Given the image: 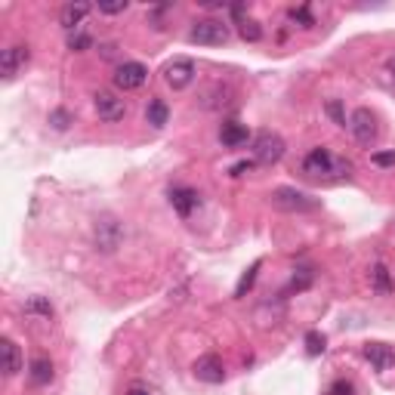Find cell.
<instances>
[{"instance_id": "1", "label": "cell", "mask_w": 395, "mask_h": 395, "mask_svg": "<svg viewBox=\"0 0 395 395\" xmlns=\"http://www.w3.org/2000/svg\"><path fill=\"white\" fill-rule=\"evenodd\" d=\"M303 170L309 176H349L352 164L343 157H334L327 148H312L303 161Z\"/></svg>"}, {"instance_id": "2", "label": "cell", "mask_w": 395, "mask_h": 395, "mask_svg": "<svg viewBox=\"0 0 395 395\" xmlns=\"http://www.w3.org/2000/svg\"><path fill=\"white\" fill-rule=\"evenodd\" d=\"M272 207H278V210H287V213H312L321 207L318 198H312L309 192H300V189H291V185H281V189H275L269 195Z\"/></svg>"}, {"instance_id": "3", "label": "cell", "mask_w": 395, "mask_h": 395, "mask_svg": "<svg viewBox=\"0 0 395 395\" xmlns=\"http://www.w3.org/2000/svg\"><path fill=\"white\" fill-rule=\"evenodd\" d=\"M189 40L204 47H222L229 40V25H222L219 19H198L189 31Z\"/></svg>"}, {"instance_id": "4", "label": "cell", "mask_w": 395, "mask_h": 395, "mask_svg": "<svg viewBox=\"0 0 395 395\" xmlns=\"http://www.w3.org/2000/svg\"><path fill=\"white\" fill-rule=\"evenodd\" d=\"M93 241H96V250L111 254V250H118L121 241H124V226L114 217H99L96 226H93Z\"/></svg>"}, {"instance_id": "5", "label": "cell", "mask_w": 395, "mask_h": 395, "mask_svg": "<svg viewBox=\"0 0 395 395\" xmlns=\"http://www.w3.org/2000/svg\"><path fill=\"white\" fill-rule=\"evenodd\" d=\"M284 139L278 133H272V130H263V133H256V139H254V161H260V164H278L284 157Z\"/></svg>"}, {"instance_id": "6", "label": "cell", "mask_w": 395, "mask_h": 395, "mask_svg": "<svg viewBox=\"0 0 395 395\" xmlns=\"http://www.w3.org/2000/svg\"><path fill=\"white\" fill-rule=\"evenodd\" d=\"M349 133L355 136V142L371 146V142L380 136L377 114H373L371 109H355V111H352V118H349Z\"/></svg>"}, {"instance_id": "7", "label": "cell", "mask_w": 395, "mask_h": 395, "mask_svg": "<svg viewBox=\"0 0 395 395\" xmlns=\"http://www.w3.org/2000/svg\"><path fill=\"white\" fill-rule=\"evenodd\" d=\"M93 109H96L99 121H105V124H118V121H124V114H127L124 99H118L109 90H99L96 96H93Z\"/></svg>"}, {"instance_id": "8", "label": "cell", "mask_w": 395, "mask_h": 395, "mask_svg": "<svg viewBox=\"0 0 395 395\" xmlns=\"http://www.w3.org/2000/svg\"><path fill=\"white\" fill-rule=\"evenodd\" d=\"M114 87L118 90H124V93H130V90H139L142 84L148 81V68L142 65V62H124V65H118L114 68Z\"/></svg>"}, {"instance_id": "9", "label": "cell", "mask_w": 395, "mask_h": 395, "mask_svg": "<svg viewBox=\"0 0 395 395\" xmlns=\"http://www.w3.org/2000/svg\"><path fill=\"white\" fill-rule=\"evenodd\" d=\"M192 373H195L201 383L217 386V383H222V380H226V364H222V358L217 355V352H207V355H201L198 362H195Z\"/></svg>"}, {"instance_id": "10", "label": "cell", "mask_w": 395, "mask_h": 395, "mask_svg": "<svg viewBox=\"0 0 395 395\" xmlns=\"http://www.w3.org/2000/svg\"><path fill=\"white\" fill-rule=\"evenodd\" d=\"M164 81H167V87L173 90H185L192 81H195V62L192 59H173L164 65Z\"/></svg>"}, {"instance_id": "11", "label": "cell", "mask_w": 395, "mask_h": 395, "mask_svg": "<svg viewBox=\"0 0 395 395\" xmlns=\"http://www.w3.org/2000/svg\"><path fill=\"white\" fill-rule=\"evenodd\" d=\"M28 59H31V49H28L25 44H16V47L3 49V56H0V75H3V81H13V77L28 65Z\"/></svg>"}, {"instance_id": "12", "label": "cell", "mask_w": 395, "mask_h": 395, "mask_svg": "<svg viewBox=\"0 0 395 395\" xmlns=\"http://www.w3.org/2000/svg\"><path fill=\"white\" fill-rule=\"evenodd\" d=\"M170 204H173V210L179 213V217H192V213H195V207L201 204V198H198L195 189L176 185V189H170Z\"/></svg>"}, {"instance_id": "13", "label": "cell", "mask_w": 395, "mask_h": 395, "mask_svg": "<svg viewBox=\"0 0 395 395\" xmlns=\"http://www.w3.org/2000/svg\"><path fill=\"white\" fill-rule=\"evenodd\" d=\"M90 10H93L90 3H65V6H62V13H59V22H62V28L75 34L77 28L84 25V19L90 16Z\"/></svg>"}, {"instance_id": "14", "label": "cell", "mask_w": 395, "mask_h": 395, "mask_svg": "<svg viewBox=\"0 0 395 395\" xmlns=\"http://www.w3.org/2000/svg\"><path fill=\"white\" fill-rule=\"evenodd\" d=\"M364 358H368L377 371H389L395 364V352H392V346H386V343H368V346H364Z\"/></svg>"}, {"instance_id": "15", "label": "cell", "mask_w": 395, "mask_h": 395, "mask_svg": "<svg viewBox=\"0 0 395 395\" xmlns=\"http://www.w3.org/2000/svg\"><path fill=\"white\" fill-rule=\"evenodd\" d=\"M247 139H250V130L244 124H238V121H226V124L219 127V142L226 148H238Z\"/></svg>"}, {"instance_id": "16", "label": "cell", "mask_w": 395, "mask_h": 395, "mask_svg": "<svg viewBox=\"0 0 395 395\" xmlns=\"http://www.w3.org/2000/svg\"><path fill=\"white\" fill-rule=\"evenodd\" d=\"M0 352H3V373L6 377H16V373L22 371V349L6 336V340L0 343Z\"/></svg>"}, {"instance_id": "17", "label": "cell", "mask_w": 395, "mask_h": 395, "mask_svg": "<svg viewBox=\"0 0 395 395\" xmlns=\"http://www.w3.org/2000/svg\"><path fill=\"white\" fill-rule=\"evenodd\" d=\"M28 377H31V383L34 386H47L49 380H53V362L49 358H34L31 362V368H28Z\"/></svg>"}, {"instance_id": "18", "label": "cell", "mask_w": 395, "mask_h": 395, "mask_svg": "<svg viewBox=\"0 0 395 395\" xmlns=\"http://www.w3.org/2000/svg\"><path fill=\"white\" fill-rule=\"evenodd\" d=\"M167 118H170V109H167V102H161V99H152L148 102V109H146V121L155 127V130H161L164 124H167Z\"/></svg>"}, {"instance_id": "19", "label": "cell", "mask_w": 395, "mask_h": 395, "mask_svg": "<svg viewBox=\"0 0 395 395\" xmlns=\"http://www.w3.org/2000/svg\"><path fill=\"white\" fill-rule=\"evenodd\" d=\"M263 269V260H256L254 265H250V269L247 272H244V275H241V281H238V287H235V297H247V291H250V287H254V281H256V272H260Z\"/></svg>"}, {"instance_id": "20", "label": "cell", "mask_w": 395, "mask_h": 395, "mask_svg": "<svg viewBox=\"0 0 395 395\" xmlns=\"http://www.w3.org/2000/svg\"><path fill=\"white\" fill-rule=\"evenodd\" d=\"M373 291L377 293H392V281H389V269H386L383 263H377L373 265Z\"/></svg>"}, {"instance_id": "21", "label": "cell", "mask_w": 395, "mask_h": 395, "mask_svg": "<svg viewBox=\"0 0 395 395\" xmlns=\"http://www.w3.org/2000/svg\"><path fill=\"white\" fill-rule=\"evenodd\" d=\"M25 312L28 315H40V318H49V315H53V303H49L47 297H31L25 303Z\"/></svg>"}, {"instance_id": "22", "label": "cell", "mask_w": 395, "mask_h": 395, "mask_svg": "<svg viewBox=\"0 0 395 395\" xmlns=\"http://www.w3.org/2000/svg\"><path fill=\"white\" fill-rule=\"evenodd\" d=\"M238 38H241V40H247V44H256V40L263 38L260 22H254V19H244V22L238 25Z\"/></svg>"}, {"instance_id": "23", "label": "cell", "mask_w": 395, "mask_h": 395, "mask_svg": "<svg viewBox=\"0 0 395 395\" xmlns=\"http://www.w3.org/2000/svg\"><path fill=\"white\" fill-rule=\"evenodd\" d=\"M327 349V340H325V334H318V330H309L306 334V352L309 355H321V352Z\"/></svg>"}, {"instance_id": "24", "label": "cell", "mask_w": 395, "mask_h": 395, "mask_svg": "<svg viewBox=\"0 0 395 395\" xmlns=\"http://www.w3.org/2000/svg\"><path fill=\"white\" fill-rule=\"evenodd\" d=\"M90 47H93L90 34H81V31L68 34V49H71V53H81V49H90Z\"/></svg>"}, {"instance_id": "25", "label": "cell", "mask_w": 395, "mask_h": 395, "mask_svg": "<svg viewBox=\"0 0 395 395\" xmlns=\"http://www.w3.org/2000/svg\"><path fill=\"white\" fill-rule=\"evenodd\" d=\"M130 10V0H109V3H99V13L105 16H121V13Z\"/></svg>"}, {"instance_id": "26", "label": "cell", "mask_w": 395, "mask_h": 395, "mask_svg": "<svg viewBox=\"0 0 395 395\" xmlns=\"http://www.w3.org/2000/svg\"><path fill=\"white\" fill-rule=\"evenodd\" d=\"M327 114L334 118V124H340V127H349V121H346V111H343V102L340 99H330L327 102Z\"/></svg>"}, {"instance_id": "27", "label": "cell", "mask_w": 395, "mask_h": 395, "mask_svg": "<svg viewBox=\"0 0 395 395\" xmlns=\"http://www.w3.org/2000/svg\"><path fill=\"white\" fill-rule=\"evenodd\" d=\"M49 124H53V130H68V124H71V111L56 109L53 114H49Z\"/></svg>"}, {"instance_id": "28", "label": "cell", "mask_w": 395, "mask_h": 395, "mask_svg": "<svg viewBox=\"0 0 395 395\" xmlns=\"http://www.w3.org/2000/svg\"><path fill=\"white\" fill-rule=\"evenodd\" d=\"M309 284H312V269H297V275H293L291 287H293V291H306Z\"/></svg>"}, {"instance_id": "29", "label": "cell", "mask_w": 395, "mask_h": 395, "mask_svg": "<svg viewBox=\"0 0 395 395\" xmlns=\"http://www.w3.org/2000/svg\"><path fill=\"white\" fill-rule=\"evenodd\" d=\"M371 161L377 164V167H395V148H389V152H373Z\"/></svg>"}, {"instance_id": "30", "label": "cell", "mask_w": 395, "mask_h": 395, "mask_svg": "<svg viewBox=\"0 0 395 395\" xmlns=\"http://www.w3.org/2000/svg\"><path fill=\"white\" fill-rule=\"evenodd\" d=\"M291 19H293V22H303V28H312V25H315V19H312V13H309V6L291 10Z\"/></svg>"}, {"instance_id": "31", "label": "cell", "mask_w": 395, "mask_h": 395, "mask_svg": "<svg viewBox=\"0 0 395 395\" xmlns=\"http://www.w3.org/2000/svg\"><path fill=\"white\" fill-rule=\"evenodd\" d=\"M327 395H352V383H346V380H336L334 389H330Z\"/></svg>"}, {"instance_id": "32", "label": "cell", "mask_w": 395, "mask_h": 395, "mask_svg": "<svg viewBox=\"0 0 395 395\" xmlns=\"http://www.w3.org/2000/svg\"><path fill=\"white\" fill-rule=\"evenodd\" d=\"M250 170H254V161H238L232 167V176H244V173H250Z\"/></svg>"}, {"instance_id": "33", "label": "cell", "mask_w": 395, "mask_h": 395, "mask_svg": "<svg viewBox=\"0 0 395 395\" xmlns=\"http://www.w3.org/2000/svg\"><path fill=\"white\" fill-rule=\"evenodd\" d=\"M229 13H232V16L238 19V25H241V22H244V13H247V6H244V3H232V6H229Z\"/></svg>"}, {"instance_id": "34", "label": "cell", "mask_w": 395, "mask_h": 395, "mask_svg": "<svg viewBox=\"0 0 395 395\" xmlns=\"http://www.w3.org/2000/svg\"><path fill=\"white\" fill-rule=\"evenodd\" d=\"M130 395H152V392H148V389H142V386H133Z\"/></svg>"}, {"instance_id": "35", "label": "cell", "mask_w": 395, "mask_h": 395, "mask_svg": "<svg viewBox=\"0 0 395 395\" xmlns=\"http://www.w3.org/2000/svg\"><path fill=\"white\" fill-rule=\"evenodd\" d=\"M389 71H392V75H395V59H392V62H389Z\"/></svg>"}]
</instances>
